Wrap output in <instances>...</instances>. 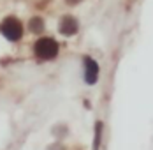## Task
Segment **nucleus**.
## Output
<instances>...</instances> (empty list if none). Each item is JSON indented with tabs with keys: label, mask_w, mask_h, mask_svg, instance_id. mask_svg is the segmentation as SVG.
<instances>
[{
	"label": "nucleus",
	"mask_w": 153,
	"mask_h": 150,
	"mask_svg": "<svg viewBox=\"0 0 153 150\" xmlns=\"http://www.w3.org/2000/svg\"><path fill=\"white\" fill-rule=\"evenodd\" d=\"M33 51H35V55L39 58L51 60L58 55V43L55 39H51V37H41L33 44Z\"/></svg>",
	"instance_id": "nucleus-1"
},
{
	"label": "nucleus",
	"mask_w": 153,
	"mask_h": 150,
	"mask_svg": "<svg viewBox=\"0 0 153 150\" xmlns=\"http://www.w3.org/2000/svg\"><path fill=\"white\" fill-rule=\"evenodd\" d=\"M2 34L5 35V39L9 41H19L21 35H23V25L19 23L18 18H5L4 23H2Z\"/></svg>",
	"instance_id": "nucleus-2"
},
{
	"label": "nucleus",
	"mask_w": 153,
	"mask_h": 150,
	"mask_svg": "<svg viewBox=\"0 0 153 150\" xmlns=\"http://www.w3.org/2000/svg\"><path fill=\"white\" fill-rule=\"evenodd\" d=\"M97 76H99V64L93 58L86 57L85 58V78H86V83L93 85L97 81Z\"/></svg>",
	"instance_id": "nucleus-3"
},
{
	"label": "nucleus",
	"mask_w": 153,
	"mask_h": 150,
	"mask_svg": "<svg viewBox=\"0 0 153 150\" xmlns=\"http://www.w3.org/2000/svg\"><path fill=\"white\" fill-rule=\"evenodd\" d=\"M60 32L63 35H74L77 32V21L72 16H63L60 21Z\"/></svg>",
	"instance_id": "nucleus-4"
},
{
	"label": "nucleus",
	"mask_w": 153,
	"mask_h": 150,
	"mask_svg": "<svg viewBox=\"0 0 153 150\" xmlns=\"http://www.w3.org/2000/svg\"><path fill=\"white\" fill-rule=\"evenodd\" d=\"M28 27H30V30L33 34H41L44 30V21H42V18H32Z\"/></svg>",
	"instance_id": "nucleus-5"
},
{
	"label": "nucleus",
	"mask_w": 153,
	"mask_h": 150,
	"mask_svg": "<svg viewBox=\"0 0 153 150\" xmlns=\"http://www.w3.org/2000/svg\"><path fill=\"white\" fill-rule=\"evenodd\" d=\"M100 131H102V124L97 122L95 125V141H93V150H99V143H100Z\"/></svg>",
	"instance_id": "nucleus-6"
},
{
	"label": "nucleus",
	"mask_w": 153,
	"mask_h": 150,
	"mask_svg": "<svg viewBox=\"0 0 153 150\" xmlns=\"http://www.w3.org/2000/svg\"><path fill=\"white\" fill-rule=\"evenodd\" d=\"M67 2H69V4H77L79 0H67Z\"/></svg>",
	"instance_id": "nucleus-7"
}]
</instances>
